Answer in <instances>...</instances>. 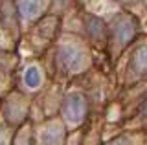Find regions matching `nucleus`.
<instances>
[{"label":"nucleus","mask_w":147,"mask_h":145,"mask_svg":"<svg viewBox=\"0 0 147 145\" xmlns=\"http://www.w3.org/2000/svg\"><path fill=\"white\" fill-rule=\"evenodd\" d=\"M26 114H28L26 97L22 96V94H18V92L9 94L6 97V101H4V107H2L4 121H6L9 127H17L26 119Z\"/></svg>","instance_id":"f257e3e1"},{"label":"nucleus","mask_w":147,"mask_h":145,"mask_svg":"<svg viewBox=\"0 0 147 145\" xmlns=\"http://www.w3.org/2000/svg\"><path fill=\"white\" fill-rule=\"evenodd\" d=\"M59 61H61L64 70L76 74V72H81L86 66V52L79 44H74V42L63 44L59 48Z\"/></svg>","instance_id":"f03ea898"},{"label":"nucleus","mask_w":147,"mask_h":145,"mask_svg":"<svg viewBox=\"0 0 147 145\" xmlns=\"http://www.w3.org/2000/svg\"><path fill=\"white\" fill-rule=\"evenodd\" d=\"M63 114L66 117V121H70L74 125L81 123L86 114V97L81 92H74L70 96H66L63 103Z\"/></svg>","instance_id":"7ed1b4c3"},{"label":"nucleus","mask_w":147,"mask_h":145,"mask_svg":"<svg viewBox=\"0 0 147 145\" xmlns=\"http://www.w3.org/2000/svg\"><path fill=\"white\" fill-rule=\"evenodd\" d=\"M138 24L136 20L132 19L131 15H119L114 19L112 26H110V33H112V39L116 40L118 44H125L129 42L132 37L136 35Z\"/></svg>","instance_id":"20e7f679"},{"label":"nucleus","mask_w":147,"mask_h":145,"mask_svg":"<svg viewBox=\"0 0 147 145\" xmlns=\"http://www.w3.org/2000/svg\"><path fill=\"white\" fill-rule=\"evenodd\" d=\"M48 7V0H17V13L22 20H33Z\"/></svg>","instance_id":"39448f33"},{"label":"nucleus","mask_w":147,"mask_h":145,"mask_svg":"<svg viewBox=\"0 0 147 145\" xmlns=\"http://www.w3.org/2000/svg\"><path fill=\"white\" fill-rule=\"evenodd\" d=\"M40 142L44 145H63L64 142V130L57 121H50L42 127L40 132Z\"/></svg>","instance_id":"423d86ee"},{"label":"nucleus","mask_w":147,"mask_h":145,"mask_svg":"<svg viewBox=\"0 0 147 145\" xmlns=\"http://www.w3.org/2000/svg\"><path fill=\"white\" fill-rule=\"evenodd\" d=\"M131 70L134 74H144L147 72V46L138 48L131 57Z\"/></svg>","instance_id":"0eeeda50"},{"label":"nucleus","mask_w":147,"mask_h":145,"mask_svg":"<svg viewBox=\"0 0 147 145\" xmlns=\"http://www.w3.org/2000/svg\"><path fill=\"white\" fill-rule=\"evenodd\" d=\"M86 30H88L90 37L94 40H105V35H107V28L103 26V22L96 17H88L86 19Z\"/></svg>","instance_id":"6e6552de"},{"label":"nucleus","mask_w":147,"mask_h":145,"mask_svg":"<svg viewBox=\"0 0 147 145\" xmlns=\"http://www.w3.org/2000/svg\"><path fill=\"white\" fill-rule=\"evenodd\" d=\"M40 81H42V74H40L39 68L37 66L26 68V72H24V85L28 88H37L40 85Z\"/></svg>","instance_id":"1a4fd4ad"},{"label":"nucleus","mask_w":147,"mask_h":145,"mask_svg":"<svg viewBox=\"0 0 147 145\" xmlns=\"http://www.w3.org/2000/svg\"><path fill=\"white\" fill-rule=\"evenodd\" d=\"M11 142H13V145H28V142H30V130H28V127L18 129Z\"/></svg>","instance_id":"9d476101"},{"label":"nucleus","mask_w":147,"mask_h":145,"mask_svg":"<svg viewBox=\"0 0 147 145\" xmlns=\"http://www.w3.org/2000/svg\"><path fill=\"white\" fill-rule=\"evenodd\" d=\"M7 140H11V127L4 121L0 123V145H6Z\"/></svg>","instance_id":"9b49d317"},{"label":"nucleus","mask_w":147,"mask_h":145,"mask_svg":"<svg viewBox=\"0 0 147 145\" xmlns=\"http://www.w3.org/2000/svg\"><path fill=\"white\" fill-rule=\"evenodd\" d=\"M112 145H132L131 143V140H127V138H118V140H114Z\"/></svg>","instance_id":"f8f14e48"},{"label":"nucleus","mask_w":147,"mask_h":145,"mask_svg":"<svg viewBox=\"0 0 147 145\" xmlns=\"http://www.w3.org/2000/svg\"><path fill=\"white\" fill-rule=\"evenodd\" d=\"M142 110H144V114H145V116H147V101H145V103H144V108H142Z\"/></svg>","instance_id":"ddd939ff"},{"label":"nucleus","mask_w":147,"mask_h":145,"mask_svg":"<svg viewBox=\"0 0 147 145\" xmlns=\"http://www.w3.org/2000/svg\"><path fill=\"white\" fill-rule=\"evenodd\" d=\"M145 2H147V0H145Z\"/></svg>","instance_id":"4468645a"}]
</instances>
